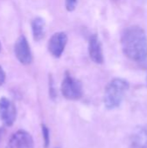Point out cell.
Wrapping results in <instances>:
<instances>
[{
  "instance_id": "cell-1",
  "label": "cell",
  "mask_w": 147,
  "mask_h": 148,
  "mask_svg": "<svg viewBox=\"0 0 147 148\" xmlns=\"http://www.w3.org/2000/svg\"><path fill=\"white\" fill-rule=\"evenodd\" d=\"M124 54L134 62H143L147 58V36L145 30L137 25L127 27L121 36Z\"/></svg>"
},
{
  "instance_id": "cell-2",
  "label": "cell",
  "mask_w": 147,
  "mask_h": 148,
  "mask_svg": "<svg viewBox=\"0 0 147 148\" xmlns=\"http://www.w3.org/2000/svg\"><path fill=\"white\" fill-rule=\"evenodd\" d=\"M129 82L121 78L113 79L106 87L104 104L109 110L119 108L123 101L125 93L129 89Z\"/></svg>"
},
{
  "instance_id": "cell-3",
  "label": "cell",
  "mask_w": 147,
  "mask_h": 148,
  "mask_svg": "<svg viewBox=\"0 0 147 148\" xmlns=\"http://www.w3.org/2000/svg\"><path fill=\"white\" fill-rule=\"evenodd\" d=\"M61 91L62 95L70 101H76L82 97L83 87L81 81L73 77L69 72L66 71L62 82Z\"/></svg>"
},
{
  "instance_id": "cell-4",
  "label": "cell",
  "mask_w": 147,
  "mask_h": 148,
  "mask_svg": "<svg viewBox=\"0 0 147 148\" xmlns=\"http://www.w3.org/2000/svg\"><path fill=\"white\" fill-rule=\"evenodd\" d=\"M16 118V109L14 103L8 98L0 99V119L6 127H11Z\"/></svg>"
},
{
  "instance_id": "cell-5",
  "label": "cell",
  "mask_w": 147,
  "mask_h": 148,
  "mask_svg": "<svg viewBox=\"0 0 147 148\" xmlns=\"http://www.w3.org/2000/svg\"><path fill=\"white\" fill-rule=\"evenodd\" d=\"M15 55L17 60L23 65L30 64L32 62V54L29 42L24 36H20L15 43Z\"/></svg>"
},
{
  "instance_id": "cell-6",
  "label": "cell",
  "mask_w": 147,
  "mask_h": 148,
  "mask_svg": "<svg viewBox=\"0 0 147 148\" xmlns=\"http://www.w3.org/2000/svg\"><path fill=\"white\" fill-rule=\"evenodd\" d=\"M68 42V36L65 32L55 33L49 39L48 43V49L49 53L55 58L61 57L62 55L66 44Z\"/></svg>"
},
{
  "instance_id": "cell-7",
  "label": "cell",
  "mask_w": 147,
  "mask_h": 148,
  "mask_svg": "<svg viewBox=\"0 0 147 148\" xmlns=\"http://www.w3.org/2000/svg\"><path fill=\"white\" fill-rule=\"evenodd\" d=\"M6 148H34V140L30 134L19 130L11 135Z\"/></svg>"
},
{
  "instance_id": "cell-8",
  "label": "cell",
  "mask_w": 147,
  "mask_h": 148,
  "mask_svg": "<svg viewBox=\"0 0 147 148\" xmlns=\"http://www.w3.org/2000/svg\"><path fill=\"white\" fill-rule=\"evenodd\" d=\"M88 53L91 60L97 63L101 64L104 62L103 51L101 43L96 34H93L88 40Z\"/></svg>"
},
{
  "instance_id": "cell-9",
  "label": "cell",
  "mask_w": 147,
  "mask_h": 148,
  "mask_svg": "<svg viewBox=\"0 0 147 148\" xmlns=\"http://www.w3.org/2000/svg\"><path fill=\"white\" fill-rule=\"evenodd\" d=\"M130 148H147V126L137 127L131 136Z\"/></svg>"
},
{
  "instance_id": "cell-10",
  "label": "cell",
  "mask_w": 147,
  "mask_h": 148,
  "mask_svg": "<svg viewBox=\"0 0 147 148\" xmlns=\"http://www.w3.org/2000/svg\"><path fill=\"white\" fill-rule=\"evenodd\" d=\"M35 41H40L45 35V23L42 17H36L31 23Z\"/></svg>"
},
{
  "instance_id": "cell-11",
  "label": "cell",
  "mask_w": 147,
  "mask_h": 148,
  "mask_svg": "<svg viewBox=\"0 0 147 148\" xmlns=\"http://www.w3.org/2000/svg\"><path fill=\"white\" fill-rule=\"evenodd\" d=\"M42 138H43V144L44 148H48L49 147L50 140H49V130L48 127L44 124H42Z\"/></svg>"
},
{
  "instance_id": "cell-12",
  "label": "cell",
  "mask_w": 147,
  "mask_h": 148,
  "mask_svg": "<svg viewBox=\"0 0 147 148\" xmlns=\"http://www.w3.org/2000/svg\"><path fill=\"white\" fill-rule=\"evenodd\" d=\"M77 4V0H65V6L68 11H74Z\"/></svg>"
},
{
  "instance_id": "cell-13",
  "label": "cell",
  "mask_w": 147,
  "mask_h": 148,
  "mask_svg": "<svg viewBox=\"0 0 147 148\" xmlns=\"http://www.w3.org/2000/svg\"><path fill=\"white\" fill-rule=\"evenodd\" d=\"M4 81H5V73L3 71V69L0 67V86L3 85Z\"/></svg>"
},
{
  "instance_id": "cell-14",
  "label": "cell",
  "mask_w": 147,
  "mask_h": 148,
  "mask_svg": "<svg viewBox=\"0 0 147 148\" xmlns=\"http://www.w3.org/2000/svg\"><path fill=\"white\" fill-rule=\"evenodd\" d=\"M146 84H147V75H146Z\"/></svg>"
},
{
  "instance_id": "cell-15",
  "label": "cell",
  "mask_w": 147,
  "mask_h": 148,
  "mask_svg": "<svg viewBox=\"0 0 147 148\" xmlns=\"http://www.w3.org/2000/svg\"><path fill=\"white\" fill-rule=\"evenodd\" d=\"M0 50H1V44H0Z\"/></svg>"
}]
</instances>
